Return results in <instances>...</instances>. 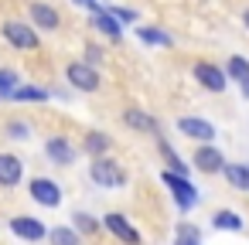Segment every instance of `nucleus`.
I'll return each instance as SVG.
<instances>
[{
	"label": "nucleus",
	"mask_w": 249,
	"mask_h": 245,
	"mask_svg": "<svg viewBox=\"0 0 249 245\" xmlns=\"http://www.w3.org/2000/svg\"><path fill=\"white\" fill-rule=\"evenodd\" d=\"M106 11H109V14H113V17H116V21L123 24V28L137 21V11H130V7H116V4H113V7H106Z\"/></svg>",
	"instance_id": "obj_28"
},
{
	"label": "nucleus",
	"mask_w": 249,
	"mask_h": 245,
	"mask_svg": "<svg viewBox=\"0 0 249 245\" xmlns=\"http://www.w3.org/2000/svg\"><path fill=\"white\" fill-rule=\"evenodd\" d=\"M21 85V75L14 68H0V102H11V92Z\"/></svg>",
	"instance_id": "obj_26"
},
{
	"label": "nucleus",
	"mask_w": 249,
	"mask_h": 245,
	"mask_svg": "<svg viewBox=\"0 0 249 245\" xmlns=\"http://www.w3.org/2000/svg\"><path fill=\"white\" fill-rule=\"evenodd\" d=\"M103 228H106L113 238H120L123 245H140V242H143L140 231L130 225V218H126L123 211H109V214H103Z\"/></svg>",
	"instance_id": "obj_7"
},
{
	"label": "nucleus",
	"mask_w": 249,
	"mask_h": 245,
	"mask_svg": "<svg viewBox=\"0 0 249 245\" xmlns=\"http://www.w3.org/2000/svg\"><path fill=\"white\" fill-rule=\"evenodd\" d=\"M4 136H7V140H31V123H24V119H7V123H4Z\"/></svg>",
	"instance_id": "obj_27"
},
{
	"label": "nucleus",
	"mask_w": 249,
	"mask_h": 245,
	"mask_svg": "<svg viewBox=\"0 0 249 245\" xmlns=\"http://www.w3.org/2000/svg\"><path fill=\"white\" fill-rule=\"evenodd\" d=\"M48 99H52V92L45 85H28V82H21L11 92V102H48Z\"/></svg>",
	"instance_id": "obj_17"
},
{
	"label": "nucleus",
	"mask_w": 249,
	"mask_h": 245,
	"mask_svg": "<svg viewBox=\"0 0 249 245\" xmlns=\"http://www.w3.org/2000/svg\"><path fill=\"white\" fill-rule=\"evenodd\" d=\"M45 157H48L55 167H72L75 157H79V150L69 143V136H48V140H45Z\"/></svg>",
	"instance_id": "obj_12"
},
{
	"label": "nucleus",
	"mask_w": 249,
	"mask_h": 245,
	"mask_svg": "<svg viewBox=\"0 0 249 245\" xmlns=\"http://www.w3.org/2000/svg\"><path fill=\"white\" fill-rule=\"evenodd\" d=\"M174 245H201V228L195 221H178L174 225Z\"/></svg>",
	"instance_id": "obj_23"
},
{
	"label": "nucleus",
	"mask_w": 249,
	"mask_h": 245,
	"mask_svg": "<svg viewBox=\"0 0 249 245\" xmlns=\"http://www.w3.org/2000/svg\"><path fill=\"white\" fill-rule=\"evenodd\" d=\"M222 177H225L235 191H249V163H229V160H225Z\"/></svg>",
	"instance_id": "obj_19"
},
{
	"label": "nucleus",
	"mask_w": 249,
	"mask_h": 245,
	"mask_svg": "<svg viewBox=\"0 0 249 245\" xmlns=\"http://www.w3.org/2000/svg\"><path fill=\"white\" fill-rule=\"evenodd\" d=\"M21 180H24V160L14 153H0V187L14 191Z\"/></svg>",
	"instance_id": "obj_13"
},
{
	"label": "nucleus",
	"mask_w": 249,
	"mask_h": 245,
	"mask_svg": "<svg viewBox=\"0 0 249 245\" xmlns=\"http://www.w3.org/2000/svg\"><path fill=\"white\" fill-rule=\"evenodd\" d=\"M82 62H89V65H103V48L99 45H86V58Z\"/></svg>",
	"instance_id": "obj_29"
},
{
	"label": "nucleus",
	"mask_w": 249,
	"mask_h": 245,
	"mask_svg": "<svg viewBox=\"0 0 249 245\" xmlns=\"http://www.w3.org/2000/svg\"><path fill=\"white\" fill-rule=\"evenodd\" d=\"M72 4H75V7H86L89 14H92V11H99V0H72Z\"/></svg>",
	"instance_id": "obj_30"
},
{
	"label": "nucleus",
	"mask_w": 249,
	"mask_h": 245,
	"mask_svg": "<svg viewBox=\"0 0 249 245\" xmlns=\"http://www.w3.org/2000/svg\"><path fill=\"white\" fill-rule=\"evenodd\" d=\"M28 21H31V28L48 31V34H55L62 28V14L52 4H45V0H31V4H28Z\"/></svg>",
	"instance_id": "obj_6"
},
{
	"label": "nucleus",
	"mask_w": 249,
	"mask_h": 245,
	"mask_svg": "<svg viewBox=\"0 0 249 245\" xmlns=\"http://www.w3.org/2000/svg\"><path fill=\"white\" fill-rule=\"evenodd\" d=\"M82 147H86V153H89V157H103V153H109V150H113V136H106L103 130H92V133H86Z\"/></svg>",
	"instance_id": "obj_18"
},
{
	"label": "nucleus",
	"mask_w": 249,
	"mask_h": 245,
	"mask_svg": "<svg viewBox=\"0 0 249 245\" xmlns=\"http://www.w3.org/2000/svg\"><path fill=\"white\" fill-rule=\"evenodd\" d=\"M45 242H48V245H82V235H79L72 225H55V228H48Z\"/></svg>",
	"instance_id": "obj_20"
},
{
	"label": "nucleus",
	"mask_w": 249,
	"mask_h": 245,
	"mask_svg": "<svg viewBox=\"0 0 249 245\" xmlns=\"http://www.w3.org/2000/svg\"><path fill=\"white\" fill-rule=\"evenodd\" d=\"M191 163H195V170H201V174H222V167H225V153H222L215 143H198Z\"/></svg>",
	"instance_id": "obj_11"
},
{
	"label": "nucleus",
	"mask_w": 249,
	"mask_h": 245,
	"mask_svg": "<svg viewBox=\"0 0 249 245\" xmlns=\"http://www.w3.org/2000/svg\"><path fill=\"white\" fill-rule=\"evenodd\" d=\"M123 123H126L133 133H150V136H160V123H157L147 109H137V106L123 109Z\"/></svg>",
	"instance_id": "obj_14"
},
{
	"label": "nucleus",
	"mask_w": 249,
	"mask_h": 245,
	"mask_svg": "<svg viewBox=\"0 0 249 245\" xmlns=\"http://www.w3.org/2000/svg\"><path fill=\"white\" fill-rule=\"evenodd\" d=\"M72 228H75L79 235H96V231L103 228V221L92 218L89 211H75V214H72Z\"/></svg>",
	"instance_id": "obj_25"
},
{
	"label": "nucleus",
	"mask_w": 249,
	"mask_h": 245,
	"mask_svg": "<svg viewBox=\"0 0 249 245\" xmlns=\"http://www.w3.org/2000/svg\"><path fill=\"white\" fill-rule=\"evenodd\" d=\"M7 225H11V235H18L24 242H45V235H48L45 221L35 218V214H14Z\"/></svg>",
	"instance_id": "obj_10"
},
{
	"label": "nucleus",
	"mask_w": 249,
	"mask_h": 245,
	"mask_svg": "<svg viewBox=\"0 0 249 245\" xmlns=\"http://www.w3.org/2000/svg\"><path fill=\"white\" fill-rule=\"evenodd\" d=\"M0 34L18 51H38L41 48V31L31 28V21H4L0 24Z\"/></svg>",
	"instance_id": "obj_1"
},
{
	"label": "nucleus",
	"mask_w": 249,
	"mask_h": 245,
	"mask_svg": "<svg viewBox=\"0 0 249 245\" xmlns=\"http://www.w3.org/2000/svg\"><path fill=\"white\" fill-rule=\"evenodd\" d=\"M191 75H195V82H198L205 92H225V89H229L225 72H222L218 65H212V62H195Z\"/></svg>",
	"instance_id": "obj_8"
},
{
	"label": "nucleus",
	"mask_w": 249,
	"mask_h": 245,
	"mask_svg": "<svg viewBox=\"0 0 249 245\" xmlns=\"http://www.w3.org/2000/svg\"><path fill=\"white\" fill-rule=\"evenodd\" d=\"M242 24H246V31H249V7L242 11Z\"/></svg>",
	"instance_id": "obj_32"
},
{
	"label": "nucleus",
	"mask_w": 249,
	"mask_h": 245,
	"mask_svg": "<svg viewBox=\"0 0 249 245\" xmlns=\"http://www.w3.org/2000/svg\"><path fill=\"white\" fill-rule=\"evenodd\" d=\"M178 133L195 140V143H215V136H218L215 126L208 119H201V116H181L178 119Z\"/></svg>",
	"instance_id": "obj_9"
},
{
	"label": "nucleus",
	"mask_w": 249,
	"mask_h": 245,
	"mask_svg": "<svg viewBox=\"0 0 249 245\" xmlns=\"http://www.w3.org/2000/svg\"><path fill=\"white\" fill-rule=\"evenodd\" d=\"M160 180H164V187L171 191V197H174V204L181 208V211H191L198 201H201V191L188 180V174H174V170H164L160 174Z\"/></svg>",
	"instance_id": "obj_2"
},
{
	"label": "nucleus",
	"mask_w": 249,
	"mask_h": 245,
	"mask_svg": "<svg viewBox=\"0 0 249 245\" xmlns=\"http://www.w3.org/2000/svg\"><path fill=\"white\" fill-rule=\"evenodd\" d=\"M89 24H92V28L99 31V34L113 38V41H120V38H123V24H120V21H116V17H113V14L106 11V7L92 11V14H89Z\"/></svg>",
	"instance_id": "obj_15"
},
{
	"label": "nucleus",
	"mask_w": 249,
	"mask_h": 245,
	"mask_svg": "<svg viewBox=\"0 0 249 245\" xmlns=\"http://www.w3.org/2000/svg\"><path fill=\"white\" fill-rule=\"evenodd\" d=\"M28 194H31V201L41 204V208H58V204H62V184L52 180V177H31Z\"/></svg>",
	"instance_id": "obj_5"
},
{
	"label": "nucleus",
	"mask_w": 249,
	"mask_h": 245,
	"mask_svg": "<svg viewBox=\"0 0 249 245\" xmlns=\"http://www.w3.org/2000/svg\"><path fill=\"white\" fill-rule=\"evenodd\" d=\"M65 82L75 92H99V85H103L96 65H89V62H69L65 65Z\"/></svg>",
	"instance_id": "obj_4"
},
{
	"label": "nucleus",
	"mask_w": 249,
	"mask_h": 245,
	"mask_svg": "<svg viewBox=\"0 0 249 245\" xmlns=\"http://www.w3.org/2000/svg\"><path fill=\"white\" fill-rule=\"evenodd\" d=\"M157 150H160V157L167 160V170H174V174H188V163L181 160V153H178L164 136H157Z\"/></svg>",
	"instance_id": "obj_24"
},
{
	"label": "nucleus",
	"mask_w": 249,
	"mask_h": 245,
	"mask_svg": "<svg viewBox=\"0 0 249 245\" xmlns=\"http://www.w3.org/2000/svg\"><path fill=\"white\" fill-rule=\"evenodd\" d=\"M239 89H242V96L249 99V79H246V82H239Z\"/></svg>",
	"instance_id": "obj_31"
},
{
	"label": "nucleus",
	"mask_w": 249,
	"mask_h": 245,
	"mask_svg": "<svg viewBox=\"0 0 249 245\" xmlns=\"http://www.w3.org/2000/svg\"><path fill=\"white\" fill-rule=\"evenodd\" d=\"M222 72H225V79H229V82H235V85H239V82H246V79H249V58H242V55H229V62H225V68H222Z\"/></svg>",
	"instance_id": "obj_22"
},
{
	"label": "nucleus",
	"mask_w": 249,
	"mask_h": 245,
	"mask_svg": "<svg viewBox=\"0 0 249 245\" xmlns=\"http://www.w3.org/2000/svg\"><path fill=\"white\" fill-rule=\"evenodd\" d=\"M137 38H140L143 45H150V48H174V34H167V31L157 28V24H143V28H137Z\"/></svg>",
	"instance_id": "obj_16"
},
{
	"label": "nucleus",
	"mask_w": 249,
	"mask_h": 245,
	"mask_svg": "<svg viewBox=\"0 0 249 245\" xmlns=\"http://www.w3.org/2000/svg\"><path fill=\"white\" fill-rule=\"evenodd\" d=\"M89 180L96 184V187H123L126 184V170L113 160V157H92V163H89Z\"/></svg>",
	"instance_id": "obj_3"
},
{
	"label": "nucleus",
	"mask_w": 249,
	"mask_h": 245,
	"mask_svg": "<svg viewBox=\"0 0 249 245\" xmlns=\"http://www.w3.org/2000/svg\"><path fill=\"white\" fill-rule=\"evenodd\" d=\"M212 225H215L218 231H242V228H246V221L239 218V211H229V208L215 211V214H212Z\"/></svg>",
	"instance_id": "obj_21"
}]
</instances>
